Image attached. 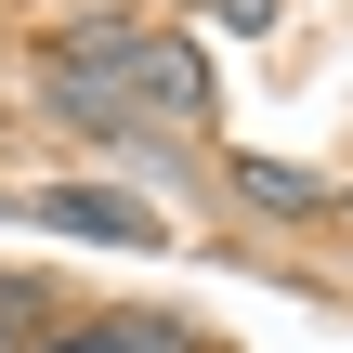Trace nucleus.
<instances>
[{"instance_id": "obj_2", "label": "nucleus", "mask_w": 353, "mask_h": 353, "mask_svg": "<svg viewBox=\"0 0 353 353\" xmlns=\"http://www.w3.org/2000/svg\"><path fill=\"white\" fill-rule=\"evenodd\" d=\"M26 210H39L52 236H79V249H157V210L118 196V183H39Z\"/></svg>"}, {"instance_id": "obj_1", "label": "nucleus", "mask_w": 353, "mask_h": 353, "mask_svg": "<svg viewBox=\"0 0 353 353\" xmlns=\"http://www.w3.org/2000/svg\"><path fill=\"white\" fill-rule=\"evenodd\" d=\"M39 79H52V118L118 131V144H144V131H196V118H210V52L170 39V26H118V13H79V26L52 39Z\"/></svg>"}, {"instance_id": "obj_5", "label": "nucleus", "mask_w": 353, "mask_h": 353, "mask_svg": "<svg viewBox=\"0 0 353 353\" xmlns=\"http://www.w3.org/2000/svg\"><path fill=\"white\" fill-rule=\"evenodd\" d=\"M26 314H39V288H26V275H0V353H13V327H26Z\"/></svg>"}, {"instance_id": "obj_6", "label": "nucleus", "mask_w": 353, "mask_h": 353, "mask_svg": "<svg viewBox=\"0 0 353 353\" xmlns=\"http://www.w3.org/2000/svg\"><path fill=\"white\" fill-rule=\"evenodd\" d=\"M341 210H353V196H341Z\"/></svg>"}, {"instance_id": "obj_4", "label": "nucleus", "mask_w": 353, "mask_h": 353, "mask_svg": "<svg viewBox=\"0 0 353 353\" xmlns=\"http://www.w3.org/2000/svg\"><path fill=\"white\" fill-rule=\"evenodd\" d=\"M236 196L275 210V223H327V210H341V196H327L314 170H288V157H236Z\"/></svg>"}, {"instance_id": "obj_3", "label": "nucleus", "mask_w": 353, "mask_h": 353, "mask_svg": "<svg viewBox=\"0 0 353 353\" xmlns=\"http://www.w3.org/2000/svg\"><path fill=\"white\" fill-rule=\"evenodd\" d=\"M39 353H210L183 314H105V327H65V341H39Z\"/></svg>"}]
</instances>
